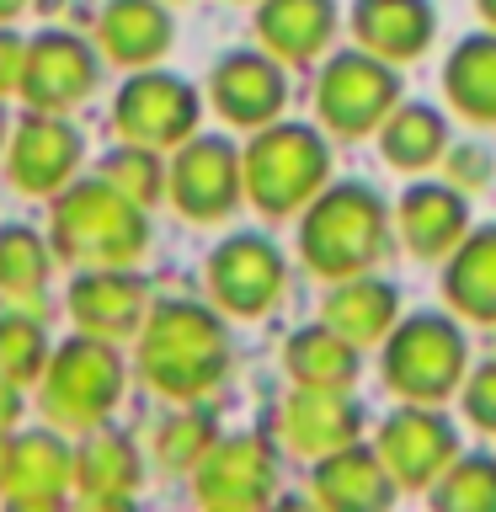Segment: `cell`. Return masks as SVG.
Instances as JSON below:
<instances>
[{
  "label": "cell",
  "instance_id": "8fae6325",
  "mask_svg": "<svg viewBox=\"0 0 496 512\" xmlns=\"http://www.w3.org/2000/svg\"><path fill=\"white\" fill-rule=\"evenodd\" d=\"M64 240H70L75 256L86 262H102V267H123L144 251V203H134L128 192H118L102 176L96 187L75 192L70 208H64Z\"/></svg>",
  "mask_w": 496,
  "mask_h": 512
},
{
  "label": "cell",
  "instance_id": "e0dca14e",
  "mask_svg": "<svg viewBox=\"0 0 496 512\" xmlns=\"http://www.w3.org/2000/svg\"><path fill=\"white\" fill-rule=\"evenodd\" d=\"M352 43L406 70L438 38V6L432 0H352Z\"/></svg>",
  "mask_w": 496,
  "mask_h": 512
},
{
  "label": "cell",
  "instance_id": "f1b7e54d",
  "mask_svg": "<svg viewBox=\"0 0 496 512\" xmlns=\"http://www.w3.org/2000/svg\"><path fill=\"white\" fill-rule=\"evenodd\" d=\"M75 155H80V144L64 134L59 123H32V134L22 139V182H32V187H54L64 171L75 166Z\"/></svg>",
  "mask_w": 496,
  "mask_h": 512
},
{
  "label": "cell",
  "instance_id": "ffe728a7",
  "mask_svg": "<svg viewBox=\"0 0 496 512\" xmlns=\"http://www.w3.org/2000/svg\"><path fill=\"white\" fill-rule=\"evenodd\" d=\"M118 390H123V363H118V352L107 347V336L75 342L59 358L54 406L70 416V422H96V416H107L112 400H118Z\"/></svg>",
  "mask_w": 496,
  "mask_h": 512
},
{
  "label": "cell",
  "instance_id": "7c38bea8",
  "mask_svg": "<svg viewBox=\"0 0 496 512\" xmlns=\"http://www.w3.org/2000/svg\"><path fill=\"white\" fill-rule=\"evenodd\" d=\"M475 230L470 192L454 187L448 176H411L406 192L395 198V240L416 262H438Z\"/></svg>",
  "mask_w": 496,
  "mask_h": 512
},
{
  "label": "cell",
  "instance_id": "7a4b0ae2",
  "mask_svg": "<svg viewBox=\"0 0 496 512\" xmlns=\"http://www.w3.org/2000/svg\"><path fill=\"white\" fill-rule=\"evenodd\" d=\"M139 368L160 395L198 406L230 379V331L219 310L198 299H166L144 315L139 336Z\"/></svg>",
  "mask_w": 496,
  "mask_h": 512
},
{
  "label": "cell",
  "instance_id": "5bb4252c",
  "mask_svg": "<svg viewBox=\"0 0 496 512\" xmlns=\"http://www.w3.org/2000/svg\"><path fill=\"white\" fill-rule=\"evenodd\" d=\"M198 91L182 75H134L118 96V128L128 134V144H150V150H171L198 134Z\"/></svg>",
  "mask_w": 496,
  "mask_h": 512
},
{
  "label": "cell",
  "instance_id": "277c9868",
  "mask_svg": "<svg viewBox=\"0 0 496 512\" xmlns=\"http://www.w3.org/2000/svg\"><path fill=\"white\" fill-rule=\"evenodd\" d=\"M246 160V203L267 219H299L304 203L331 182V134L320 123H288L272 118L267 128H251Z\"/></svg>",
  "mask_w": 496,
  "mask_h": 512
},
{
  "label": "cell",
  "instance_id": "836d02e7",
  "mask_svg": "<svg viewBox=\"0 0 496 512\" xmlns=\"http://www.w3.org/2000/svg\"><path fill=\"white\" fill-rule=\"evenodd\" d=\"M475 16H480V27H496V0H475Z\"/></svg>",
  "mask_w": 496,
  "mask_h": 512
},
{
  "label": "cell",
  "instance_id": "603a6c76",
  "mask_svg": "<svg viewBox=\"0 0 496 512\" xmlns=\"http://www.w3.org/2000/svg\"><path fill=\"white\" fill-rule=\"evenodd\" d=\"M283 374L288 384H331V390H352L363 374V347L347 342L326 320H310L283 342Z\"/></svg>",
  "mask_w": 496,
  "mask_h": 512
},
{
  "label": "cell",
  "instance_id": "7402d4cb",
  "mask_svg": "<svg viewBox=\"0 0 496 512\" xmlns=\"http://www.w3.org/2000/svg\"><path fill=\"white\" fill-rule=\"evenodd\" d=\"M374 139H379V155L390 160L395 171L422 176V171H432L448 155V144H454V123H448V112L438 102H411V96H400L395 112L384 118V128Z\"/></svg>",
  "mask_w": 496,
  "mask_h": 512
},
{
  "label": "cell",
  "instance_id": "cb8c5ba5",
  "mask_svg": "<svg viewBox=\"0 0 496 512\" xmlns=\"http://www.w3.org/2000/svg\"><path fill=\"white\" fill-rule=\"evenodd\" d=\"M102 43L118 64H150L171 48V11L160 0H112L102 16Z\"/></svg>",
  "mask_w": 496,
  "mask_h": 512
},
{
  "label": "cell",
  "instance_id": "4dcf8cb0",
  "mask_svg": "<svg viewBox=\"0 0 496 512\" xmlns=\"http://www.w3.org/2000/svg\"><path fill=\"white\" fill-rule=\"evenodd\" d=\"M107 182L118 187V192H128L134 203L150 208L160 192H166L171 171H160V155L150 150V144H128V150H118V155L107 160Z\"/></svg>",
  "mask_w": 496,
  "mask_h": 512
},
{
  "label": "cell",
  "instance_id": "ac0fdd59",
  "mask_svg": "<svg viewBox=\"0 0 496 512\" xmlns=\"http://www.w3.org/2000/svg\"><path fill=\"white\" fill-rule=\"evenodd\" d=\"M400 315H406L400 310V288L384 278L379 267L326 283V299H320V320L336 326L347 342H358V347H379L384 336L395 331Z\"/></svg>",
  "mask_w": 496,
  "mask_h": 512
},
{
  "label": "cell",
  "instance_id": "4fadbf2b",
  "mask_svg": "<svg viewBox=\"0 0 496 512\" xmlns=\"http://www.w3.org/2000/svg\"><path fill=\"white\" fill-rule=\"evenodd\" d=\"M208 96H214L224 123L267 128L288 107V64L278 54H267V48H235V54H224L214 64Z\"/></svg>",
  "mask_w": 496,
  "mask_h": 512
},
{
  "label": "cell",
  "instance_id": "484cf974",
  "mask_svg": "<svg viewBox=\"0 0 496 512\" xmlns=\"http://www.w3.org/2000/svg\"><path fill=\"white\" fill-rule=\"evenodd\" d=\"M427 502L448 507V512H496V454L464 448V454L438 475V486L427 491Z\"/></svg>",
  "mask_w": 496,
  "mask_h": 512
},
{
  "label": "cell",
  "instance_id": "ba28073f",
  "mask_svg": "<svg viewBox=\"0 0 496 512\" xmlns=\"http://www.w3.org/2000/svg\"><path fill=\"white\" fill-rule=\"evenodd\" d=\"M363 427H368V411L358 390H331V384H288L278 411H272V438L310 464L358 443Z\"/></svg>",
  "mask_w": 496,
  "mask_h": 512
},
{
  "label": "cell",
  "instance_id": "2e32d148",
  "mask_svg": "<svg viewBox=\"0 0 496 512\" xmlns=\"http://www.w3.org/2000/svg\"><path fill=\"white\" fill-rule=\"evenodd\" d=\"M342 6L336 0H256V43L294 64H320L336 48Z\"/></svg>",
  "mask_w": 496,
  "mask_h": 512
},
{
  "label": "cell",
  "instance_id": "d6986e66",
  "mask_svg": "<svg viewBox=\"0 0 496 512\" xmlns=\"http://www.w3.org/2000/svg\"><path fill=\"white\" fill-rule=\"evenodd\" d=\"M443 304L470 326H496V219L443 256Z\"/></svg>",
  "mask_w": 496,
  "mask_h": 512
},
{
  "label": "cell",
  "instance_id": "d4e9b609",
  "mask_svg": "<svg viewBox=\"0 0 496 512\" xmlns=\"http://www.w3.org/2000/svg\"><path fill=\"white\" fill-rule=\"evenodd\" d=\"M75 315L86 320L96 336H128L134 326H144V315H150L144 283L128 278V272H118V267L91 272V278L75 288Z\"/></svg>",
  "mask_w": 496,
  "mask_h": 512
},
{
  "label": "cell",
  "instance_id": "4316f807",
  "mask_svg": "<svg viewBox=\"0 0 496 512\" xmlns=\"http://www.w3.org/2000/svg\"><path fill=\"white\" fill-rule=\"evenodd\" d=\"M32 86L43 102H75L91 86V54L75 38H43V48L32 54Z\"/></svg>",
  "mask_w": 496,
  "mask_h": 512
},
{
  "label": "cell",
  "instance_id": "52a82bcc",
  "mask_svg": "<svg viewBox=\"0 0 496 512\" xmlns=\"http://www.w3.org/2000/svg\"><path fill=\"white\" fill-rule=\"evenodd\" d=\"M208 294H214L224 315L262 320L288 294V256L267 235L240 230L230 240H219L214 256H208Z\"/></svg>",
  "mask_w": 496,
  "mask_h": 512
},
{
  "label": "cell",
  "instance_id": "83f0119b",
  "mask_svg": "<svg viewBox=\"0 0 496 512\" xmlns=\"http://www.w3.org/2000/svg\"><path fill=\"white\" fill-rule=\"evenodd\" d=\"M80 480H86V491L102 496V502H123V496L139 486V459H134V448H128L123 438H112V432L91 438L86 454H80Z\"/></svg>",
  "mask_w": 496,
  "mask_h": 512
},
{
  "label": "cell",
  "instance_id": "30bf717a",
  "mask_svg": "<svg viewBox=\"0 0 496 512\" xmlns=\"http://www.w3.org/2000/svg\"><path fill=\"white\" fill-rule=\"evenodd\" d=\"M166 192L187 219L214 224L246 198V160H240V150L224 134H192L176 144Z\"/></svg>",
  "mask_w": 496,
  "mask_h": 512
},
{
  "label": "cell",
  "instance_id": "3957f363",
  "mask_svg": "<svg viewBox=\"0 0 496 512\" xmlns=\"http://www.w3.org/2000/svg\"><path fill=\"white\" fill-rule=\"evenodd\" d=\"M470 374V336L454 310H406L379 342V379L395 400H443L459 395Z\"/></svg>",
  "mask_w": 496,
  "mask_h": 512
},
{
  "label": "cell",
  "instance_id": "6da1fadb",
  "mask_svg": "<svg viewBox=\"0 0 496 512\" xmlns=\"http://www.w3.org/2000/svg\"><path fill=\"white\" fill-rule=\"evenodd\" d=\"M390 246H395V203L358 176L352 182L331 176L299 214V262L320 283L374 272L390 256Z\"/></svg>",
  "mask_w": 496,
  "mask_h": 512
},
{
  "label": "cell",
  "instance_id": "9a60e30c",
  "mask_svg": "<svg viewBox=\"0 0 496 512\" xmlns=\"http://www.w3.org/2000/svg\"><path fill=\"white\" fill-rule=\"evenodd\" d=\"M400 496L374 438H358L310 464V502L326 512H379Z\"/></svg>",
  "mask_w": 496,
  "mask_h": 512
},
{
  "label": "cell",
  "instance_id": "9c48e42d",
  "mask_svg": "<svg viewBox=\"0 0 496 512\" xmlns=\"http://www.w3.org/2000/svg\"><path fill=\"white\" fill-rule=\"evenodd\" d=\"M198 480V502L219 512H251L278 496V448L267 432H230L203 454L192 470Z\"/></svg>",
  "mask_w": 496,
  "mask_h": 512
},
{
  "label": "cell",
  "instance_id": "8992f818",
  "mask_svg": "<svg viewBox=\"0 0 496 512\" xmlns=\"http://www.w3.org/2000/svg\"><path fill=\"white\" fill-rule=\"evenodd\" d=\"M374 448L390 464L400 491H432L438 475L464 454L459 427L443 406H427V400H400V406L374 427Z\"/></svg>",
  "mask_w": 496,
  "mask_h": 512
},
{
  "label": "cell",
  "instance_id": "d6a6232c",
  "mask_svg": "<svg viewBox=\"0 0 496 512\" xmlns=\"http://www.w3.org/2000/svg\"><path fill=\"white\" fill-rule=\"evenodd\" d=\"M438 176H448L454 187H464V192H486L491 187V155L480 150L475 139H454L448 144V155L438 160Z\"/></svg>",
  "mask_w": 496,
  "mask_h": 512
},
{
  "label": "cell",
  "instance_id": "5b68a950",
  "mask_svg": "<svg viewBox=\"0 0 496 512\" xmlns=\"http://www.w3.org/2000/svg\"><path fill=\"white\" fill-rule=\"evenodd\" d=\"M400 96H406L400 64L368 54L358 43H342L315 70V123L342 144L374 139Z\"/></svg>",
  "mask_w": 496,
  "mask_h": 512
},
{
  "label": "cell",
  "instance_id": "f546056e",
  "mask_svg": "<svg viewBox=\"0 0 496 512\" xmlns=\"http://www.w3.org/2000/svg\"><path fill=\"white\" fill-rule=\"evenodd\" d=\"M219 443V432H214V416L198 411V406H187L182 416H171L166 427H160V464L166 470H198L203 454Z\"/></svg>",
  "mask_w": 496,
  "mask_h": 512
},
{
  "label": "cell",
  "instance_id": "1f68e13d",
  "mask_svg": "<svg viewBox=\"0 0 496 512\" xmlns=\"http://www.w3.org/2000/svg\"><path fill=\"white\" fill-rule=\"evenodd\" d=\"M459 411H464L470 427L496 438V358L470 363V374H464V384H459Z\"/></svg>",
  "mask_w": 496,
  "mask_h": 512
},
{
  "label": "cell",
  "instance_id": "44dd1931",
  "mask_svg": "<svg viewBox=\"0 0 496 512\" xmlns=\"http://www.w3.org/2000/svg\"><path fill=\"white\" fill-rule=\"evenodd\" d=\"M443 102L475 128H496V27L459 38L443 59Z\"/></svg>",
  "mask_w": 496,
  "mask_h": 512
}]
</instances>
